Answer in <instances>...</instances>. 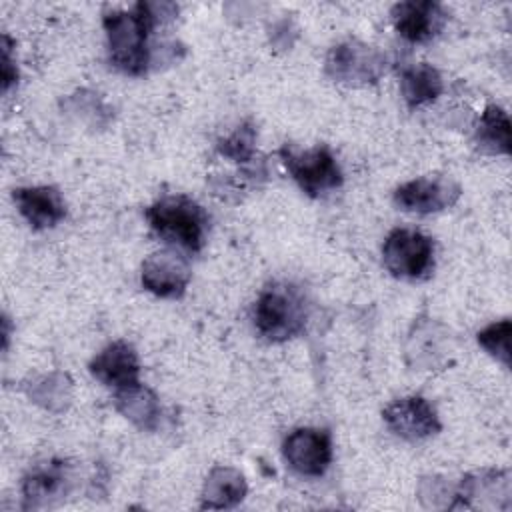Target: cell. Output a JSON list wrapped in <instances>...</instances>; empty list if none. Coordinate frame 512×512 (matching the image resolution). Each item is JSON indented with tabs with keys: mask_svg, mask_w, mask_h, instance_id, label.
I'll return each mask as SVG.
<instances>
[{
	"mask_svg": "<svg viewBox=\"0 0 512 512\" xmlns=\"http://www.w3.org/2000/svg\"><path fill=\"white\" fill-rule=\"evenodd\" d=\"M324 70L334 82L346 86H366L378 82L382 76L384 56L378 48L350 38L330 48Z\"/></svg>",
	"mask_w": 512,
	"mask_h": 512,
	"instance_id": "6",
	"label": "cell"
},
{
	"mask_svg": "<svg viewBox=\"0 0 512 512\" xmlns=\"http://www.w3.org/2000/svg\"><path fill=\"white\" fill-rule=\"evenodd\" d=\"M70 466L64 460H48L30 468L22 480L24 508H44L70 490Z\"/></svg>",
	"mask_w": 512,
	"mask_h": 512,
	"instance_id": "12",
	"label": "cell"
},
{
	"mask_svg": "<svg viewBox=\"0 0 512 512\" xmlns=\"http://www.w3.org/2000/svg\"><path fill=\"white\" fill-rule=\"evenodd\" d=\"M12 198L18 206V212L36 230L52 228L66 216L64 198L54 186L16 188L12 192Z\"/></svg>",
	"mask_w": 512,
	"mask_h": 512,
	"instance_id": "14",
	"label": "cell"
},
{
	"mask_svg": "<svg viewBox=\"0 0 512 512\" xmlns=\"http://www.w3.org/2000/svg\"><path fill=\"white\" fill-rule=\"evenodd\" d=\"M114 404H116V410L140 430H154L158 426L160 402H158V396L148 386L136 382L116 390Z\"/></svg>",
	"mask_w": 512,
	"mask_h": 512,
	"instance_id": "15",
	"label": "cell"
},
{
	"mask_svg": "<svg viewBox=\"0 0 512 512\" xmlns=\"http://www.w3.org/2000/svg\"><path fill=\"white\" fill-rule=\"evenodd\" d=\"M144 216L158 236L192 252L202 248L208 218L202 206L192 198L184 194L162 196L146 208Z\"/></svg>",
	"mask_w": 512,
	"mask_h": 512,
	"instance_id": "3",
	"label": "cell"
},
{
	"mask_svg": "<svg viewBox=\"0 0 512 512\" xmlns=\"http://www.w3.org/2000/svg\"><path fill=\"white\" fill-rule=\"evenodd\" d=\"M400 90H402L406 104L410 108H416V106L436 100L444 90V82H442L440 72L434 66L422 62V64L410 66L402 72Z\"/></svg>",
	"mask_w": 512,
	"mask_h": 512,
	"instance_id": "17",
	"label": "cell"
},
{
	"mask_svg": "<svg viewBox=\"0 0 512 512\" xmlns=\"http://www.w3.org/2000/svg\"><path fill=\"white\" fill-rule=\"evenodd\" d=\"M382 418L396 436L406 440H424L442 428L436 410L422 396H406L390 402L382 410Z\"/></svg>",
	"mask_w": 512,
	"mask_h": 512,
	"instance_id": "10",
	"label": "cell"
},
{
	"mask_svg": "<svg viewBox=\"0 0 512 512\" xmlns=\"http://www.w3.org/2000/svg\"><path fill=\"white\" fill-rule=\"evenodd\" d=\"M218 152L220 156L238 162V164H248L254 154H256V128L252 122L240 124L230 136L222 138L218 142Z\"/></svg>",
	"mask_w": 512,
	"mask_h": 512,
	"instance_id": "19",
	"label": "cell"
},
{
	"mask_svg": "<svg viewBox=\"0 0 512 512\" xmlns=\"http://www.w3.org/2000/svg\"><path fill=\"white\" fill-rule=\"evenodd\" d=\"M386 270L404 280L426 278L434 268L432 238L410 228L392 230L382 246Z\"/></svg>",
	"mask_w": 512,
	"mask_h": 512,
	"instance_id": "5",
	"label": "cell"
},
{
	"mask_svg": "<svg viewBox=\"0 0 512 512\" xmlns=\"http://www.w3.org/2000/svg\"><path fill=\"white\" fill-rule=\"evenodd\" d=\"M170 4L138 2L130 10H108L102 18L108 58L124 74L140 76L150 64L148 36Z\"/></svg>",
	"mask_w": 512,
	"mask_h": 512,
	"instance_id": "1",
	"label": "cell"
},
{
	"mask_svg": "<svg viewBox=\"0 0 512 512\" xmlns=\"http://www.w3.org/2000/svg\"><path fill=\"white\" fill-rule=\"evenodd\" d=\"M474 140L478 148L488 154H508L510 152L508 114L500 106L488 104L474 128Z\"/></svg>",
	"mask_w": 512,
	"mask_h": 512,
	"instance_id": "18",
	"label": "cell"
},
{
	"mask_svg": "<svg viewBox=\"0 0 512 512\" xmlns=\"http://www.w3.org/2000/svg\"><path fill=\"white\" fill-rule=\"evenodd\" d=\"M460 184L450 176H420L394 190V202L406 212H440L460 198Z\"/></svg>",
	"mask_w": 512,
	"mask_h": 512,
	"instance_id": "7",
	"label": "cell"
},
{
	"mask_svg": "<svg viewBox=\"0 0 512 512\" xmlns=\"http://www.w3.org/2000/svg\"><path fill=\"white\" fill-rule=\"evenodd\" d=\"M306 324V304L300 290L286 282L268 284L254 304V326L270 342L298 336Z\"/></svg>",
	"mask_w": 512,
	"mask_h": 512,
	"instance_id": "2",
	"label": "cell"
},
{
	"mask_svg": "<svg viewBox=\"0 0 512 512\" xmlns=\"http://www.w3.org/2000/svg\"><path fill=\"white\" fill-rule=\"evenodd\" d=\"M478 344L496 360L510 366V320L502 318L478 332Z\"/></svg>",
	"mask_w": 512,
	"mask_h": 512,
	"instance_id": "20",
	"label": "cell"
},
{
	"mask_svg": "<svg viewBox=\"0 0 512 512\" xmlns=\"http://www.w3.org/2000/svg\"><path fill=\"white\" fill-rule=\"evenodd\" d=\"M244 476L230 466H216L208 474L202 490V508H232L246 496Z\"/></svg>",
	"mask_w": 512,
	"mask_h": 512,
	"instance_id": "16",
	"label": "cell"
},
{
	"mask_svg": "<svg viewBox=\"0 0 512 512\" xmlns=\"http://www.w3.org/2000/svg\"><path fill=\"white\" fill-rule=\"evenodd\" d=\"M90 374L114 390L126 388L130 384L138 382L140 374V362L136 350L124 342L116 340L108 344L104 350H100L88 364Z\"/></svg>",
	"mask_w": 512,
	"mask_h": 512,
	"instance_id": "13",
	"label": "cell"
},
{
	"mask_svg": "<svg viewBox=\"0 0 512 512\" xmlns=\"http://www.w3.org/2000/svg\"><path fill=\"white\" fill-rule=\"evenodd\" d=\"M278 156L294 182L310 198H318L338 188L344 180L342 170L328 146L318 144L314 148L300 150L292 144H284L278 150Z\"/></svg>",
	"mask_w": 512,
	"mask_h": 512,
	"instance_id": "4",
	"label": "cell"
},
{
	"mask_svg": "<svg viewBox=\"0 0 512 512\" xmlns=\"http://www.w3.org/2000/svg\"><path fill=\"white\" fill-rule=\"evenodd\" d=\"M392 22L408 42H428L444 28L448 14L432 0H406L392 6Z\"/></svg>",
	"mask_w": 512,
	"mask_h": 512,
	"instance_id": "11",
	"label": "cell"
},
{
	"mask_svg": "<svg viewBox=\"0 0 512 512\" xmlns=\"http://www.w3.org/2000/svg\"><path fill=\"white\" fill-rule=\"evenodd\" d=\"M284 460L302 476H322L332 462V440L320 428H296L282 442Z\"/></svg>",
	"mask_w": 512,
	"mask_h": 512,
	"instance_id": "8",
	"label": "cell"
},
{
	"mask_svg": "<svg viewBox=\"0 0 512 512\" xmlns=\"http://www.w3.org/2000/svg\"><path fill=\"white\" fill-rule=\"evenodd\" d=\"M190 264L174 248L152 252L140 270L142 286L160 298H180L190 282Z\"/></svg>",
	"mask_w": 512,
	"mask_h": 512,
	"instance_id": "9",
	"label": "cell"
},
{
	"mask_svg": "<svg viewBox=\"0 0 512 512\" xmlns=\"http://www.w3.org/2000/svg\"><path fill=\"white\" fill-rule=\"evenodd\" d=\"M4 56H2V90L6 92L18 78V72H16V66L12 64V58H10V38L4 34Z\"/></svg>",
	"mask_w": 512,
	"mask_h": 512,
	"instance_id": "21",
	"label": "cell"
}]
</instances>
